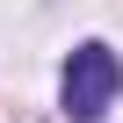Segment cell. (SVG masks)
<instances>
[{"label":"cell","instance_id":"6da1fadb","mask_svg":"<svg viewBox=\"0 0 123 123\" xmlns=\"http://www.w3.org/2000/svg\"><path fill=\"white\" fill-rule=\"evenodd\" d=\"M116 87H123L116 51H109V43H80V51L65 58L58 101H65V116H73V123H101V116H109V101H116Z\"/></svg>","mask_w":123,"mask_h":123}]
</instances>
